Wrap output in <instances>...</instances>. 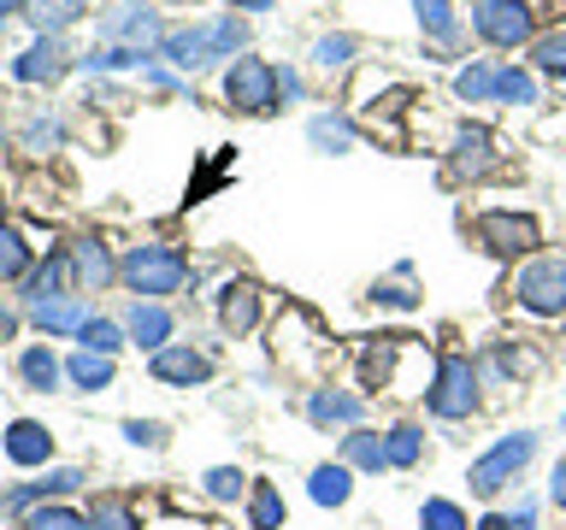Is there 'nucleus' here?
<instances>
[{
  "instance_id": "obj_1",
  "label": "nucleus",
  "mask_w": 566,
  "mask_h": 530,
  "mask_svg": "<svg viewBox=\"0 0 566 530\" xmlns=\"http://www.w3.org/2000/svg\"><path fill=\"white\" fill-rule=\"evenodd\" d=\"M154 53L177 71V77H201V71L230 65L248 53V18L242 12H212V18H195V24H166Z\"/></svg>"
},
{
  "instance_id": "obj_2",
  "label": "nucleus",
  "mask_w": 566,
  "mask_h": 530,
  "mask_svg": "<svg viewBox=\"0 0 566 530\" xmlns=\"http://www.w3.org/2000/svg\"><path fill=\"white\" fill-rule=\"evenodd\" d=\"M118 283L136 300H166L177 289H189L195 272H189V254L177 242H136L118 254Z\"/></svg>"
},
{
  "instance_id": "obj_3",
  "label": "nucleus",
  "mask_w": 566,
  "mask_h": 530,
  "mask_svg": "<svg viewBox=\"0 0 566 530\" xmlns=\"http://www.w3.org/2000/svg\"><path fill=\"white\" fill-rule=\"evenodd\" d=\"M484 406V371L472 353H442L431 365V389H424V413L442 424H460Z\"/></svg>"
},
{
  "instance_id": "obj_4",
  "label": "nucleus",
  "mask_w": 566,
  "mask_h": 530,
  "mask_svg": "<svg viewBox=\"0 0 566 530\" xmlns=\"http://www.w3.org/2000/svg\"><path fill=\"white\" fill-rule=\"evenodd\" d=\"M507 300L531 318H543V325H555L566 318V254H531L513 265L507 277Z\"/></svg>"
},
{
  "instance_id": "obj_5",
  "label": "nucleus",
  "mask_w": 566,
  "mask_h": 530,
  "mask_svg": "<svg viewBox=\"0 0 566 530\" xmlns=\"http://www.w3.org/2000/svg\"><path fill=\"white\" fill-rule=\"evenodd\" d=\"M537 431H507V436H495L484 454L467 466V484H472V495H484V501H495V495H507L513 484L525 477V466L537 459Z\"/></svg>"
},
{
  "instance_id": "obj_6",
  "label": "nucleus",
  "mask_w": 566,
  "mask_h": 530,
  "mask_svg": "<svg viewBox=\"0 0 566 530\" xmlns=\"http://www.w3.org/2000/svg\"><path fill=\"white\" fill-rule=\"evenodd\" d=\"M472 236L478 247H484L490 259H531V254H543V224H537V212H520V206H484L472 219Z\"/></svg>"
},
{
  "instance_id": "obj_7",
  "label": "nucleus",
  "mask_w": 566,
  "mask_h": 530,
  "mask_svg": "<svg viewBox=\"0 0 566 530\" xmlns=\"http://www.w3.org/2000/svg\"><path fill=\"white\" fill-rule=\"evenodd\" d=\"M219 95L242 118H272L277 113V65L260 60V53H242V60H230L219 71Z\"/></svg>"
},
{
  "instance_id": "obj_8",
  "label": "nucleus",
  "mask_w": 566,
  "mask_h": 530,
  "mask_svg": "<svg viewBox=\"0 0 566 530\" xmlns=\"http://www.w3.org/2000/svg\"><path fill=\"white\" fill-rule=\"evenodd\" d=\"M467 30L495 53H520L537 35V18H531V0H472Z\"/></svg>"
},
{
  "instance_id": "obj_9",
  "label": "nucleus",
  "mask_w": 566,
  "mask_h": 530,
  "mask_svg": "<svg viewBox=\"0 0 566 530\" xmlns=\"http://www.w3.org/2000/svg\"><path fill=\"white\" fill-rule=\"evenodd\" d=\"M95 35L106 47H136V53H154L159 35H166V18H159V7H148V0H113V7L101 12Z\"/></svg>"
},
{
  "instance_id": "obj_10",
  "label": "nucleus",
  "mask_w": 566,
  "mask_h": 530,
  "mask_svg": "<svg viewBox=\"0 0 566 530\" xmlns=\"http://www.w3.org/2000/svg\"><path fill=\"white\" fill-rule=\"evenodd\" d=\"M7 71H12V83H24V88H42V83L53 88V83H65L71 71H77V53L65 47V35H35Z\"/></svg>"
},
{
  "instance_id": "obj_11",
  "label": "nucleus",
  "mask_w": 566,
  "mask_h": 530,
  "mask_svg": "<svg viewBox=\"0 0 566 530\" xmlns=\"http://www.w3.org/2000/svg\"><path fill=\"white\" fill-rule=\"evenodd\" d=\"M502 166L495 159V136L484 124H460L449 136V159H442V171H449V183H484V177Z\"/></svg>"
},
{
  "instance_id": "obj_12",
  "label": "nucleus",
  "mask_w": 566,
  "mask_h": 530,
  "mask_svg": "<svg viewBox=\"0 0 566 530\" xmlns=\"http://www.w3.org/2000/svg\"><path fill=\"white\" fill-rule=\"evenodd\" d=\"M88 484V477L77 471V466H48L35 484H18V489H7L0 495V512L7 519H24V512H35V507H48V501H65V495H77Z\"/></svg>"
},
{
  "instance_id": "obj_13",
  "label": "nucleus",
  "mask_w": 566,
  "mask_h": 530,
  "mask_svg": "<svg viewBox=\"0 0 566 530\" xmlns=\"http://www.w3.org/2000/svg\"><path fill=\"white\" fill-rule=\"evenodd\" d=\"M148 371L166 389H201V383H212V353L195 342H166L159 353H148Z\"/></svg>"
},
{
  "instance_id": "obj_14",
  "label": "nucleus",
  "mask_w": 566,
  "mask_h": 530,
  "mask_svg": "<svg viewBox=\"0 0 566 530\" xmlns=\"http://www.w3.org/2000/svg\"><path fill=\"white\" fill-rule=\"evenodd\" d=\"M260 307H265V295H260V283H248V277H224L219 295H212V318H219L224 336H248L260 325Z\"/></svg>"
},
{
  "instance_id": "obj_15",
  "label": "nucleus",
  "mask_w": 566,
  "mask_h": 530,
  "mask_svg": "<svg viewBox=\"0 0 566 530\" xmlns=\"http://www.w3.org/2000/svg\"><path fill=\"white\" fill-rule=\"evenodd\" d=\"M407 7H413V24L424 35V47H437V53L467 47V18H460L454 0H407Z\"/></svg>"
},
{
  "instance_id": "obj_16",
  "label": "nucleus",
  "mask_w": 566,
  "mask_h": 530,
  "mask_svg": "<svg viewBox=\"0 0 566 530\" xmlns=\"http://www.w3.org/2000/svg\"><path fill=\"white\" fill-rule=\"evenodd\" d=\"M118 325H124V336H130L136 348H148V353L177 342V318H171L166 300H130V307L118 312Z\"/></svg>"
},
{
  "instance_id": "obj_17",
  "label": "nucleus",
  "mask_w": 566,
  "mask_h": 530,
  "mask_svg": "<svg viewBox=\"0 0 566 530\" xmlns=\"http://www.w3.org/2000/svg\"><path fill=\"white\" fill-rule=\"evenodd\" d=\"M65 254H71V272H77V295H101L106 283H118V259L101 236H77Z\"/></svg>"
},
{
  "instance_id": "obj_18",
  "label": "nucleus",
  "mask_w": 566,
  "mask_h": 530,
  "mask_svg": "<svg viewBox=\"0 0 566 530\" xmlns=\"http://www.w3.org/2000/svg\"><path fill=\"white\" fill-rule=\"evenodd\" d=\"M88 312H95V307H88V295H53V300H30V307H24V318L48 336V342H53V336H77Z\"/></svg>"
},
{
  "instance_id": "obj_19",
  "label": "nucleus",
  "mask_w": 566,
  "mask_h": 530,
  "mask_svg": "<svg viewBox=\"0 0 566 530\" xmlns=\"http://www.w3.org/2000/svg\"><path fill=\"white\" fill-rule=\"evenodd\" d=\"M360 418H366V401L354 389H313L307 395V424H318V431H354Z\"/></svg>"
},
{
  "instance_id": "obj_20",
  "label": "nucleus",
  "mask_w": 566,
  "mask_h": 530,
  "mask_svg": "<svg viewBox=\"0 0 566 530\" xmlns=\"http://www.w3.org/2000/svg\"><path fill=\"white\" fill-rule=\"evenodd\" d=\"M18 289H24V307H30V300H53V295H77V272H71V254H65V247H53L48 259H35V265H30V277L18 283Z\"/></svg>"
},
{
  "instance_id": "obj_21",
  "label": "nucleus",
  "mask_w": 566,
  "mask_h": 530,
  "mask_svg": "<svg viewBox=\"0 0 566 530\" xmlns=\"http://www.w3.org/2000/svg\"><path fill=\"white\" fill-rule=\"evenodd\" d=\"M0 448H7L12 466H48L53 459V431L35 418H12L7 431H0Z\"/></svg>"
},
{
  "instance_id": "obj_22",
  "label": "nucleus",
  "mask_w": 566,
  "mask_h": 530,
  "mask_svg": "<svg viewBox=\"0 0 566 530\" xmlns=\"http://www.w3.org/2000/svg\"><path fill=\"white\" fill-rule=\"evenodd\" d=\"M336 459H343L348 471H366V477H378L389 471V448H384V431H371V424H354V431L336 442Z\"/></svg>"
},
{
  "instance_id": "obj_23",
  "label": "nucleus",
  "mask_w": 566,
  "mask_h": 530,
  "mask_svg": "<svg viewBox=\"0 0 566 530\" xmlns=\"http://www.w3.org/2000/svg\"><path fill=\"white\" fill-rule=\"evenodd\" d=\"M354 60H360V35H348V30H325L307 47V65L318 71V77H348Z\"/></svg>"
},
{
  "instance_id": "obj_24",
  "label": "nucleus",
  "mask_w": 566,
  "mask_h": 530,
  "mask_svg": "<svg viewBox=\"0 0 566 530\" xmlns=\"http://www.w3.org/2000/svg\"><path fill=\"white\" fill-rule=\"evenodd\" d=\"M18 18H24L35 35H65V30H77L88 18V0H24Z\"/></svg>"
},
{
  "instance_id": "obj_25",
  "label": "nucleus",
  "mask_w": 566,
  "mask_h": 530,
  "mask_svg": "<svg viewBox=\"0 0 566 530\" xmlns=\"http://www.w3.org/2000/svg\"><path fill=\"white\" fill-rule=\"evenodd\" d=\"M354 118L343 113V106H318V113L307 118V141L313 153H354Z\"/></svg>"
},
{
  "instance_id": "obj_26",
  "label": "nucleus",
  "mask_w": 566,
  "mask_h": 530,
  "mask_svg": "<svg viewBox=\"0 0 566 530\" xmlns=\"http://www.w3.org/2000/svg\"><path fill=\"white\" fill-rule=\"evenodd\" d=\"M18 383H24L30 395H53V389L65 383V360H60L53 348H42V342H35V348H24V353H18Z\"/></svg>"
},
{
  "instance_id": "obj_27",
  "label": "nucleus",
  "mask_w": 566,
  "mask_h": 530,
  "mask_svg": "<svg viewBox=\"0 0 566 530\" xmlns=\"http://www.w3.org/2000/svg\"><path fill=\"white\" fill-rule=\"evenodd\" d=\"M525 65L537 71V77H555V83H566V18H560V24H548V30L531 35Z\"/></svg>"
},
{
  "instance_id": "obj_28",
  "label": "nucleus",
  "mask_w": 566,
  "mask_h": 530,
  "mask_svg": "<svg viewBox=\"0 0 566 530\" xmlns=\"http://www.w3.org/2000/svg\"><path fill=\"white\" fill-rule=\"evenodd\" d=\"M495 83H502V65L495 60H467L454 71V100L460 106H495Z\"/></svg>"
},
{
  "instance_id": "obj_29",
  "label": "nucleus",
  "mask_w": 566,
  "mask_h": 530,
  "mask_svg": "<svg viewBox=\"0 0 566 530\" xmlns=\"http://www.w3.org/2000/svg\"><path fill=\"white\" fill-rule=\"evenodd\" d=\"M242 512H248V530H283V524H290L283 489H277V484H265V477H254V484H248V501H242Z\"/></svg>"
},
{
  "instance_id": "obj_30",
  "label": "nucleus",
  "mask_w": 566,
  "mask_h": 530,
  "mask_svg": "<svg viewBox=\"0 0 566 530\" xmlns=\"http://www.w3.org/2000/svg\"><path fill=\"white\" fill-rule=\"evenodd\" d=\"M543 100V83H537V71L520 65V60H507L502 65V83H495V106H513V113H531V106Z\"/></svg>"
},
{
  "instance_id": "obj_31",
  "label": "nucleus",
  "mask_w": 566,
  "mask_h": 530,
  "mask_svg": "<svg viewBox=\"0 0 566 530\" xmlns=\"http://www.w3.org/2000/svg\"><path fill=\"white\" fill-rule=\"evenodd\" d=\"M113 378H118V360H106V353L77 348V353L65 360V383L83 389V395H101V389H113Z\"/></svg>"
},
{
  "instance_id": "obj_32",
  "label": "nucleus",
  "mask_w": 566,
  "mask_h": 530,
  "mask_svg": "<svg viewBox=\"0 0 566 530\" xmlns=\"http://www.w3.org/2000/svg\"><path fill=\"white\" fill-rule=\"evenodd\" d=\"M307 495H313V507H348L354 471L343 466V459H325V466H313V471H307Z\"/></svg>"
},
{
  "instance_id": "obj_33",
  "label": "nucleus",
  "mask_w": 566,
  "mask_h": 530,
  "mask_svg": "<svg viewBox=\"0 0 566 530\" xmlns=\"http://www.w3.org/2000/svg\"><path fill=\"white\" fill-rule=\"evenodd\" d=\"M384 448H389V471H413L419 459H424V424H413V418L389 424V431H384Z\"/></svg>"
},
{
  "instance_id": "obj_34",
  "label": "nucleus",
  "mask_w": 566,
  "mask_h": 530,
  "mask_svg": "<svg viewBox=\"0 0 566 530\" xmlns=\"http://www.w3.org/2000/svg\"><path fill=\"white\" fill-rule=\"evenodd\" d=\"M60 141H65V124L53 118V113H30L24 124H18V148H24L30 159H48V153H60Z\"/></svg>"
},
{
  "instance_id": "obj_35",
  "label": "nucleus",
  "mask_w": 566,
  "mask_h": 530,
  "mask_svg": "<svg viewBox=\"0 0 566 530\" xmlns=\"http://www.w3.org/2000/svg\"><path fill=\"white\" fill-rule=\"evenodd\" d=\"M248 484H254V477H248L242 466H207V471H201V495H207L212 507L248 501Z\"/></svg>"
},
{
  "instance_id": "obj_36",
  "label": "nucleus",
  "mask_w": 566,
  "mask_h": 530,
  "mask_svg": "<svg viewBox=\"0 0 566 530\" xmlns=\"http://www.w3.org/2000/svg\"><path fill=\"white\" fill-rule=\"evenodd\" d=\"M35 265V247L18 224H0V283H24Z\"/></svg>"
},
{
  "instance_id": "obj_37",
  "label": "nucleus",
  "mask_w": 566,
  "mask_h": 530,
  "mask_svg": "<svg viewBox=\"0 0 566 530\" xmlns=\"http://www.w3.org/2000/svg\"><path fill=\"white\" fill-rule=\"evenodd\" d=\"M130 342L124 336V325L118 318H106V312H88L83 318V330H77V348H88V353H106V360H118V348Z\"/></svg>"
},
{
  "instance_id": "obj_38",
  "label": "nucleus",
  "mask_w": 566,
  "mask_h": 530,
  "mask_svg": "<svg viewBox=\"0 0 566 530\" xmlns=\"http://www.w3.org/2000/svg\"><path fill=\"white\" fill-rule=\"evenodd\" d=\"M142 60H148V53H136V47L95 42L88 53H77V71H88V77H113V71H142Z\"/></svg>"
},
{
  "instance_id": "obj_39",
  "label": "nucleus",
  "mask_w": 566,
  "mask_h": 530,
  "mask_svg": "<svg viewBox=\"0 0 566 530\" xmlns=\"http://www.w3.org/2000/svg\"><path fill=\"white\" fill-rule=\"evenodd\" d=\"M419 530H472L467 507L449 501V495H424L419 501Z\"/></svg>"
},
{
  "instance_id": "obj_40",
  "label": "nucleus",
  "mask_w": 566,
  "mask_h": 530,
  "mask_svg": "<svg viewBox=\"0 0 566 530\" xmlns=\"http://www.w3.org/2000/svg\"><path fill=\"white\" fill-rule=\"evenodd\" d=\"M478 371H495L502 383H513V378H531L537 360H531L525 348H513V342H490V353H484V365H478Z\"/></svg>"
},
{
  "instance_id": "obj_41",
  "label": "nucleus",
  "mask_w": 566,
  "mask_h": 530,
  "mask_svg": "<svg viewBox=\"0 0 566 530\" xmlns=\"http://www.w3.org/2000/svg\"><path fill=\"white\" fill-rule=\"evenodd\" d=\"M88 530H142V512L130 501H118V495H101L88 507Z\"/></svg>"
},
{
  "instance_id": "obj_42",
  "label": "nucleus",
  "mask_w": 566,
  "mask_h": 530,
  "mask_svg": "<svg viewBox=\"0 0 566 530\" xmlns=\"http://www.w3.org/2000/svg\"><path fill=\"white\" fill-rule=\"evenodd\" d=\"M18 524H24V530H88V512L65 507V501H48V507L24 512V519H18Z\"/></svg>"
},
{
  "instance_id": "obj_43",
  "label": "nucleus",
  "mask_w": 566,
  "mask_h": 530,
  "mask_svg": "<svg viewBox=\"0 0 566 530\" xmlns=\"http://www.w3.org/2000/svg\"><path fill=\"white\" fill-rule=\"evenodd\" d=\"M407 277H413V265H396V283H371V307H389V312H413L419 295L407 289Z\"/></svg>"
},
{
  "instance_id": "obj_44",
  "label": "nucleus",
  "mask_w": 566,
  "mask_h": 530,
  "mask_svg": "<svg viewBox=\"0 0 566 530\" xmlns=\"http://www.w3.org/2000/svg\"><path fill=\"white\" fill-rule=\"evenodd\" d=\"M124 442H130V448H148V454H159L171 442V431L159 418H124Z\"/></svg>"
},
{
  "instance_id": "obj_45",
  "label": "nucleus",
  "mask_w": 566,
  "mask_h": 530,
  "mask_svg": "<svg viewBox=\"0 0 566 530\" xmlns=\"http://www.w3.org/2000/svg\"><path fill=\"white\" fill-rule=\"evenodd\" d=\"M502 512H507V524H513V530H537V519H543V501H537V495H520V501H507Z\"/></svg>"
},
{
  "instance_id": "obj_46",
  "label": "nucleus",
  "mask_w": 566,
  "mask_h": 530,
  "mask_svg": "<svg viewBox=\"0 0 566 530\" xmlns=\"http://www.w3.org/2000/svg\"><path fill=\"white\" fill-rule=\"evenodd\" d=\"M301 95H307V77L295 65H277V106H295Z\"/></svg>"
},
{
  "instance_id": "obj_47",
  "label": "nucleus",
  "mask_w": 566,
  "mask_h": 530,
  "mask_svg": "<svg viewBox=\"0 0 566 530\" xmlns=\"http://www.w3.org/2000/svg\"><path fill=\"white\" fill-rule=\"evenodd\" d=\"M18 325H24V312H18L12 300L0 295V342H12V336H18Z\"/></svg>"
},
{
  "instance_id": "obj_48",
  "label": "nucleus",
  "mask_w": 566,
  "mask_h": 530,
  "mask_svg": "<svg viewBox=\"0 0 566 530\" xmlns=\"http://www.w3.org/2000/svg\"><path fill=\"white\" fill-rule=\"evenodd\" d=\"M548 501H555L566 512V454L555 459V471H548Z\"/></svg>"
},
{
  "instance_id": "obj_49",
  "label": "nucleus",
  "mask_w": 566,
  "mask_h": 530,
  "mask_svg": "<svg viewBox=\"0 0 566 530\" xmlns=\"http://www.w3.org/2000/svg\"><path fill=\"white\" fill-rule=\"evenodd\" d=\"M224 7L248 18V12H272V7H277V0H224Z\"/></svg>"
},
{
  "instance_id": "obj_50",
  "label": "nucleus",
  "mask_w": 566,
  "mask_h": 530,
  "mask_svg": "<svg viewBox=\"0 0 566 530\" xmlns=\"http://www.w3.org/2000/svg\"><path fill=\"white\" fill-rule=\"evenodd\" d=\"M472 530H513V524H507V512H484V519H478Z\"/></svg>"
},
{
  "instance_id": "obj_51",
  "label": "nucleus",
  "mask_w": 566,
  "mask_h": 530,
  "mask_svg": "<svg viewBox=\"0 0 566 530\" xmlns=\"http://www.w3.org/2000/svg\"><path fill=\"white\" fill-rule=\"evenodd\" d=\"M12 12H24V0H0V24H7Z\"/></svg>"
},
{
  "instance_id": "obj_52",
  "label": "nucleus",
  "mask_w": 566,
  "mask_h": 530,
  "mask_svg": "<svg viewBox=\"0 0 566 530\" xmlns=\"http://www.w3.org/2000/svg\"><path fill=\"white\" fill-rule=\"evenodd\" d=\"M0 224H7V189H0Z\"/></svg>"
},
{
  "instance_id": "obj_53",
  "label": "nucleus",
  "mask_w": 566,
  "mask_h": 530,
  "mask_svg": "<svg viewBox=\"0 0 566 530\" xmlns=\"http://www.w3.org/2000/svg\"><path fill=\"white\" fill-rule=\"evenodd\" d=\"M7 141H12V130H7V124H0V148H7Z\"/></svg>"
},
{
  "instance_id": "obj_54",
  "label": "nucleus",
  "mask_w": 566,
  "mask_h": 530,
  "mask_svg": "<svg viewBox=\"0 0 566 530\" xmlns=\"http://www.w3.org/2000/svg\"><path fill=\"white\" fill-rule=\"evenodd\" d=\"M0 42H7V24H0Z\"/></svg>"
},
{
  "instance_id": "obj_55",
  "label": "nucleus",
  "mask_w": 566,
  "mask_h": 530,
  "mask_svg": "<svg viewBox=\"0 0 566 530\" xmlns=\"http://www.w3.org/2000/svg\"><path fill=\"white\" fill-rule=\"evenodd\" d=\"M560 418H566V413H560Z\"/></svg>"
}]
</instances>
